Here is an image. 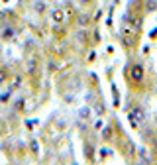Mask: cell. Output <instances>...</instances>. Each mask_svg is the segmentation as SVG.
Wrapping results in <instances>:
<instances>
[{
    "instance_id": "1",
    "label": "cell",
    "mask_w": 157,
    "mask_h": 165,
    "mask_svg": "<svg viewBox=\"0 0 157 165\" xmlns=\"http://www.w3.org/2000/svg\"><path fill=\"white\" fill-rule=\"evenodd\" d=\"M132 79L138 81V82L144 79V69H141V65H133V69H132Z\"/></svg>"
},
{
    "instance_id": "2",
    "label": "cell",
    "mask_w": 157,
    "mask_h": 165,
    "mask_svg": "<svg viewBox=\"0 0 157 165\" xmlns=\"http://www.w3.org/2000/svg\"><path fill=\"white\" fill-rule=\"evenodd\" d=\"M51 16H53V22H55V24H61V22H63V12H61V10H53V14H51Z\"/></svg>"
},
{
    "instance_id": "3",
    "label": "cell",
    "mask_w": 157,
    "mask_h": 165,
    "mask_svg": "<svg viewBox=\"0 0 157 165\" xmlns=\"http://www.w3.org/2000/svg\"><path fill=\"white\" fill-rule=\"evenodd\" d=\"M102 138H104V140H110V138H112V130H110V128H104Z\"/></svg>"
},
{
    "instance_id": "4",
    "label": "cell",
    "mask_w": 157,
    "mask_h": 165,
    "mask_svg": "<svg viewBox=\"0 0 157 165\" xmlns=\"http://www.w3.org/2000/svg\"><path fill=\"white\" fill-rule=\"evenodd\" d=\"M155 8H157L155 0H149V2H147V10H155Z\"/></svg>"
},
{
    "instance_id": "5",
    "label": "cell",
    "mask_w": 157,
    "mask_h": 165,
    "mask_svg": "<svg viewBox=\"0 0 157 165\" xmlns=\"http://www.w3.org/2000/svg\"><path fill=\"white\" fill-rule=\"evenodd\" d=\"M79 22H81V26H86V24H88V16H81Z\"/></svg>"
},
{
    "instance_id": "6",
    "label": "cell",
    "mask_w": 157,
    "mask_h": 165,
    "mask_svg": "<svg viewBox=\"0 0 157 165\" xmlns=\"http://www.w3.org/2000/svg\"><path fill=\"white\" fill-rule=\"evenodd\" d=\"M79 2H81V4H91L92 0H79Z\"/></svg>"
}]
</instances>
